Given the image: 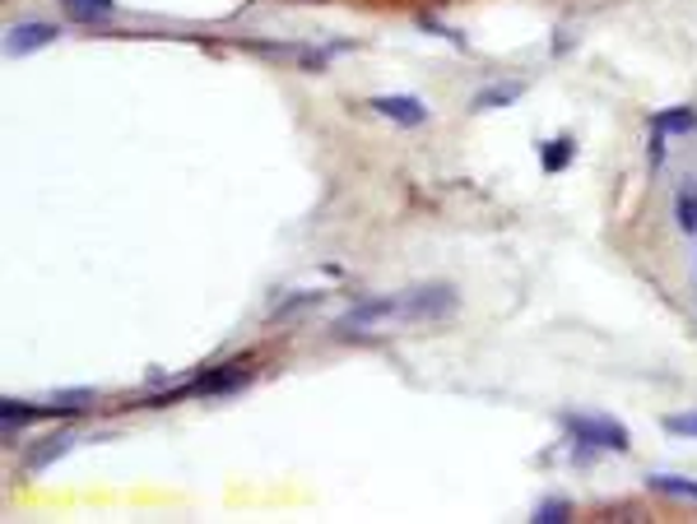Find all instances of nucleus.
<instances>
[{
	"label": "nucleus",
	"mask_w": 697,
	"mask_h": 524,
	"mask_svg": "<svg viewBox=\"0 0 697 524\" xmlns=\"http://www.w3.org/2000/svg\"><path fill=\"white\" fill-rule=\"evenodd\" d=\"M693 126H697L693 108H665V112L651 116V130H660V135H688Z\"/></svg>",
	"instance_id": "8"
},
{
	"label": "nucleus",
	"mask_w": 697,
	"mask_h": 524,
	"mask_svg": "<svg viewBox=\"0 0 697 524\" xmlns=\"http://www.w3.org/2000/svg\"><path fill=\"white\" fill-rule=\"evenodd\" d=\"M674 223L678 233H697V182H684L674 196Z\"/></svg>",
	"instance_id": "9"
},
{
	"label": "nucleus",
	"mask_w": 697,
	"mask_h": 524,
	"mask_svg": "<svg viewBox=\"0 0 697 524\" xmlns=\"http://www.w3.org/2000/svg\"><path fill=\"white\" fill-rule=\"evenodd\" d=\"M57 24H14L10 38H5V51L10 57H28V51H38L47 42H57Z\"/></svg>",
	"instance_id": "5"
},
{
	"label": "nucleus",
	"mask_w": 697,
	"mask_h": 524,
	"mask_svg": "<svg viewBox=\"0 0 697 524\" xmlns=\"http://www.w3.org/2000/svg\"><path fill=\"white\" fill-rule=\"evenodd\" d=\"M368 108L377 112V116H387V121H400V126H424L428 121V108L418 98H409V93H387V98H372Z\"/></svg>",
	"instance_id": "4"
},
{
	"label": "nucleus",
	"mask_w": 697,
	"mask_h": 524,
	"mask_svg": "<svg viewBox=\"0 0 697 524\" xmlns=\"http://www.w3.org/2000/svg\"><path fill=\"white\" fill-rule=\"evenodd\" d=\"M400 316H405V302H400V297H368V302H358L354 311H344L335 329L340 335H377V329H387Z\"/></svg>",
	"instance_id": "2"
},
{
	"label": "nucleus",
	"mask_w": 697,
	"mask_h": 524,
	"mask_svg": "<svg viewBox=\"0 0 697 524\" xmlns=\"http://www.w3.org/2000/svg\"><path fill=\"white\" fill-rule=\"evenodd\" d=\"M80 20H94V14H112V0H65Z\"/></svg>",
	"instance_id": "13"
},
{
	"label": "nucleus",
	"mask_w": 697,
	"mask_h": 524,
	"mask_svg": "<svg viewBox=\"0 0 697 524\" xmlns=\"http://www.w3.org/2000/svg\"><path fill=\"white\" fill-rule=\"evenodd\" d=\"M70 441H75V436L70 432H57V436H42V446H33L28 456H24V464L33 469V474H38V469H47L51 460H61L65 450H70Z\"/></svg>",
	"instance_id": "7"
},
{
	"label": "nucleus",
	"mask_w": 697,
	"mask_h": 524,
	"mask_svg": "<svg viewBox=\"0 0 697 524\" xmlns=\"http://www.w3.org/2000/svg\"><path fill=\"white\" fill-rule=\"evenodd\" d=\"M42 409H33V404H20V399H5L0 404V417H5V436H14V427H24V423H33Z\"/></svg>",
	"instance_id": "12"
},
{
	"label": "nucleus",
	"mask_w": 697,
	"mask_h": 524,
	"mask_svg": "<svg viewBox=\"0 0 697 524\" xmlns=\"http://www.w3.org/2000/svg\"><path fill=\"white\" fill-rule=\"evenodd\" d=\"M656 492H665V497H678V501H697V483L688 478H674V474H656L651 478Z\"/></svg>",
	"instance_id": "11"
},
{
	"label": "nucleus",
	"mask_w": 697,
	"mask_h": 524,
	"mask_svg": "<svg viewBox=\"0 0 697 524\" xmlns=\"http://www.w3.org/2000/svg\"><path fill=\"white\" fill-rule=\"evenodd\" d=\"M526 93L521 79H508V84H488V89L475 93V112H498V108H512V102Z\"/></svg>",
	"instance_id": "6"
},
{
	"label": "nucleus",
	"mask_w": 697,
	"mask_h": 524,
	"mask_svg": "<svg viewBox=\"0 0 697 524\" xmlns=\"http://www.w3.org/2000/svg\"><path fill=\"white\" fill-rule=\"evenodd\" d=\"M665 427L674 436H697V413H674V417H665Z\"/></svg>",
	"instance_id": "15"
},
{
	"label": "nucleus",
	"mask_w": 697,
	"mask_h": 524,
	"mask_svg": "<svg viewBox=\"0 0 697 524\" xmlns=\"http://www.w3.org/2000/svg\"><path fill=\"white\" fill-rule=\"evenodd\" d=\"M535 520H539V524H563V520H567V501H545V506L535 511Z\"/></svg>",
	"instance_id": "14"
},
{
	"label": "nucleus",
	"mask_w": 697,
	"mask_h": 524,
	"mask_svg": "<svg viewBox=\"0 0 697 524\" xmlns=\"http://www.w3.org/2000/svg\"><path fill=\"white\" fill-rule=\"evenodd\" d=\"M456 311V292L447 284H432V288H414L405 297V321H447Z\"/></svg>",
	"instance_id": "3"
},
{
	"label": "nucleus",
	"mask_w": 697,
	"mask_h": 524,
	"mask_svg": "<svg viewBox=\"0 0 697 524\" xmlns=\"http://www.w3.org/2000/svg\"><path fill=\"white\" fill-rule=\"evenodd\" d=\"M572 153H577V145L563 135V139H549V145H539V163H545V172H563L572 163Z\"/></svg>",
	"instance_id": "10"
},
{
	"label": "nucleus",
	"mask_w": 697,
	"mask_h": 524,
	"mask_svg": "<svg viewBox=\"0 0 697 524\" xmlns=\"http://www.w3.org/2000/svg\"><path fill=\"white\" fill-rule=\"evenodd\" d=\"M567 436L577 446H596V450H627L633 441H627V427L614 423V417H596V413H567L563 417Z\"/></svg>",
	"instance_id": "1"
},
{
	"label": "nucleus",
	"mask_w": 697,
	"mask_h": 524,
	"mask_svg": "<svg viewBox=\"0 0 697 524\" xmlns=\"http://www.w3.org/2000/svg\"><path fill=\"white\" fill-rule=\"evenodd\" d=\"M647 159H651V167H660V163H665V135H660V130H651V145H647Z\"/></svg>",
	"instance_id": "16"
}]
</instances>
